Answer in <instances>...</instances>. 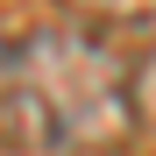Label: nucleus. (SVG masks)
<instances>
[{
	"label": "nucleus",
	"mask_w": 156,
	"mask_h": 156,
	"mask_svg": "<svg viewBox=\"0 0 156 156\" xmlns=\"http://www.w3.org/2000/svg\"><path fill=\"white\" fill-rule=\"evenodd\" d=\"M71 142H78V128L57 107V92H43V85H7L0 92V149L7 156H57Z\"/></svg>",
	"instance_id": "obj_1"
},
{
	"label": "nucleus",
	"mask_w": 156,
	"mask_h": 156,
	"mask_svg": "<svg viewBox=\"0 0 156 156\" xmlns=\"http://www.w3.org/2000/svg\"><path fill=\"white\" fill-rule=\"evenodd\" d=\"M128 107H135V121H142V128H156V50L128 71Z\"/></svg>",
	"instance_id": "obj_2"
},
{
	"label": "nucleus",
	"mask_w": 156,
	"mask_h": 156,
	"mask_svg": "<svg viewBox=\"0 0 156 156\" xmlns=\"http://www.w3.org/2000/svg\"><path fill=\"white\" fill-rule=\"evenodd\" d=\"M14 57H21V43H7V36H0V71H14Z\"/></svg>",
	"instance_id": "obj_3"
}]
</instances>
